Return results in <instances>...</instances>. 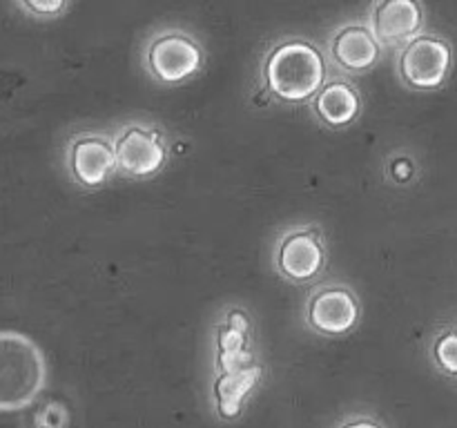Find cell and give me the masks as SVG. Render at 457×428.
Returning a JSON list of instances; mask_svg holds the SVG:
<instances>
[{"label": "cell", "mask_w": 457, "mask_h": 428, "mask_svg": "<svg viewBox=\"0 0 457 428\" xmlns=\"http://www.w3.org/2000/svg\"><path fill=\"white\" fill-rule=\"evenodd\" d=\"M47 383V361L38 343L18 330H0V413L34 404Z\"/></svg>", "instance_id": "cell-1"}, {"label": "cell", "mask_w": 457, "mask_h": 428, "mask_svg": "<svg viewBox=\"0 0 457 428\" xmlns=\"http://www.w3.org/2000/svg\"><path fill=\"white\" fill-rule=\"evenodd\" d=\"M263 80L281 101L303 103L315 96L324 85L326 61L311 40H281L263 61Z\"/></svg>", "instance_id": "cell-2"}, {"label": "cell", "mask_w": 457, "mask_h": 428, "mask_svg": "<svg viewBox=\"0 0 457 428\" xmlns=\"http://www.w3.org/2000/svg\"><path fill=\"white\" fill-rule=\"evenodd\" d=\"M145 62L156 80L174 85L199 74L204 65V49L195 36L181 29H168L152 38Z\"/></svg>", "instance_id": "cell-3"}, {"label": "cell", "mask_w": 457, "mask_h": 428, "mask_svg": "<svg viewBox=\"0 0 457 428\" xmlns=\"http://www.w3.org/2000/svg\"><path fill=\"white\" fill-rule=\"evenodd\" d=\"M453 62L451 45L442 36L418 34L404 45L400 74L413 89H437L446 80Z\"/></svg>", "instance_id": "cell-4"}, {"label": "cell", "mask_w": 457, "mask_h": 428, "mask_svg": "<svg viewBox=\"0 0 457 428\" xmlns=\"http://www.w3.org/2000/svg\"><path fill=\"white\" fill-rule=\"evenodd\" d=\"M424 25V7L420 0H375L369 27L379 45L395 47L409 43Z\"/></svg>", "instance_id": "cell-5"}, {"label": "cell", "mask_w": 457, "mask_h": 428, "mask_svg": "<svg viewBox=\"0 0 457 428\" xmlns=\"http://www.w3.org/2000/svg\"><path fill=\"white\" fill-rule=\"evenodd\" d=\"M116 165L129 177H152L165 163V147L154 129L128 125L114 141Z\"/></svg>", "instance_id": "cell-6"}, {"label": "cell", "mask_w": 457, "mask_h": 428, "mask_svg": "<svg viewBox=\"0 0 457 428\" xmlns=\"http://www.w3.org/2000/svg\"><path fill=\"white\" fill-rule=\"evenodd\" d=\"M277 268L293 281H308L324 268V245L315 230H293L277 245Z\"/></svg>", "instance_id": "cell-7"}, {"label": "cell", "mask_w": 457, "mask_h": 428, "mask_svg": "<svg viewBox=\"0 0 457 428\" xmlns=\"http://www.w3.org/2000/svg\"><path fill=\"white\" fill-rule=\"evenodd\" d=\"M330 56L342 70L360 74V71H369L370 67L378 65L379 56H382V45L375 38L369 25L348 22V25L339 27L330 38Z\"/></svg>", "instance_id": "cell-8"}, {"label": "cell", "mask_w": 457, "mask_h": 428, "mask_svg": "<svg viewBox=\"0 0 457 428\" xmlns=\"http://www.w3.org/2000/svg\"><path fill=\"white\" fill-rule=\"evenodd\" d=\"M360 308H357L355 294L348 288L320 290L308 303V321L315 330L326 334L348 333L357 324Z\"/></svg>", "instance_id": "cell-9"}, {"label": "cell", "mask_w": 457, "mask_h": 428, "mask_svg": "<svg viewBox=\"0 0 457 428\" xmlns=\"http://www.w3.org/2000/svg\"><path fill=\"white\" fill-rule=\"evenodd\" d=\"M116 165L114 145L107 138L87 134L71 141L70 145V169L80 185H101L112 174Z\"/></svg>", "instance_id": "cell-10"}, {"label": "cell", "mask_w": 457, "mask_h": 428, "mask_svg": "<svg viewBox=\"0 0 457 428\" xmlns=\"http://www.w3.org/2000/svg\"><path fill=\"white\" fill-rule=\"evenodd\" d=\"M315 111L330 128H344V125L353 123L360 114V96L351 85L337 80V83H330L324 89H320Z\"/></svg>", "instance_id": "cell-11"}, {"label": "cell", "mask_w": 457, "mask_h": 428, "mask_svg": "<svg viewBox=\"0 0 457 428\" xmlns=\"http://www.w3.org/2000/svg\"><path fill=\"white\" fill-rule=\"evenodd\" d=\"M18 7L29 16L40 21H52L58 18L67 9V0H16Z\"/></svg>", "instance_id": "cell-12"}, {"label": "cell", "mask_w": 457, "mask_h": 428, "mask_svg": "<svg viewBox=\"0 0 457 428\" xmlns=\"http://www.w3.org/2000/svg\"><path fill=\"white\" fill-rule=\"evenodd\" d=\"M436 357L442 368L457 374V333H446L437 339Z\"/></svg>", "instance_id": "cell-13"}, {"label": "cell", "mask_w": 457, "mask_h": 428, "mask_svg": "<svg viewBox=\"0 0 457 428\" xmlns=\"http://www.w3.org/2000/svg\"><path fill=\"white\" fill-rule=\"evenodd\" d=\"M346 428H379V426L373 422H355V424H348Z\"/></svg>", "instance_id": "cell-14"}]
</instances>
